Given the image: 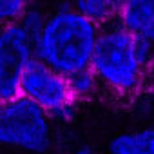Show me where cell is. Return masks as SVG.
Returning a JSON list of instances; mask_svg holds the SVG:
<instances>
[{"mask_svg":"<svg viewBox=\"0 0 154 154\" xmlns=\"http://www.w3.org/2000/svg\"><path fill=\"white\" fill-rule=\"evenodd\" d=\"M102 27L74 11L65 0L51 8L49 20L35 40L36 60L54 71L71 76L91 67Z\"/></svg>","mask_w":154,"mask_h":154,"instance_id":"obj_2","label":"cell"},{"mask_svg":"<svg viewBox=\"0 0 154 154\" xmlns=\"http://www.w3.org/2000/svg\"><path fill=\"white\" fill-rule=\"evenodd\" d=\"M109 154H154V127L114 134L107 143Z\"/></svg>","mask_w":154,"mask_h":154,"instance_id":"obj_7","label":"cell"},{"mask_svg":"<svg viewBox=\"0 0 154 154\" xmlns=\"http://www.w3.org/2000/svg\"><path fill=\"white\" fill-rule=\"evenodd\" d=\"M149 80H154V56H152L150 65H149Z\"/></svg>","mask_w":154,"mask_h":154,"instance_id":"obj_13","label":"cell"},{"mask_svg":"<svg viewBox=\"0 0 154 154\" xmlns=\"http://www.w3.org/2000/svg\"><path fill=\"white\" fill-rule=\"evenodd\" d=\"M31 2H40V4H47V0H31Z\"/></svg>","mask_w":154,"mask_h":154,"instance_id":"obj_14","label":"cell"},{"mask_svg":"<svg viewBox=\"0 0 154 154\" xmlns=\"http://www.w3.org/2000/svg\"><path fill=\"white\" fill-rule=\"evenodd\" d=\"M69 154H96V150L91 143H76L69 150Z\"/></svg>","mask_w":154,"mask_h":154,"instance_id":"obj_12","label":"cell"},{"mask_svg":"<svg viewBox=\"0 0 154 154\" xmlns=\"http://www.w3.org/2000/svg\"><path fill=\"white\" fill-rule=\"evenodd\" d=\"M116 22L154 47V0H123Z\"/></svg>","mask_w":154,"mask_h":154,"instance_id":"obj_6","label":"cell"},{"mask_svg":"<svg viewBox=\"0 0 154 154\" xmlns=\"http://www.w3.org/2000/svg\"><path fill=\"white\" fill-rule=\"evenodd\" d=\"M152 56L154 47L149 42L136 38L114 22L102 27L91 69L103 91L118 98H129L138 94L149 82Z\"/></svg>","mask_w":154,"mask_h":154,"instance_id":"obj_1","label":"cell"},{"mask_svg":"<svg viewBox=\"0 0 154 154\" xmlns=\"http://www.w3.org/2000/svg\"><path fill=\"white\" fill-rule=\"evenodd\" d=\"M120 2H122V0H120Z\"/></svg>","mask_w":154,"mask_h":154,"instance_id":"obj_17","label":"cell"},{"mask_svg":"<svg viewBox=\"0 0 154 154\" xmlns=\"http://www.w3.org/2000/svg\"><path fill=\"white\" fill-rule=\"evenodd\" d=\"M36 60L35 40L18 22L4 24L0 31V98L9 102L20 96L22 78Z\"/></svg>","mask_w":154,"mask_h":154,"instance_id":"obj_5","label":"cell"},{"mask_svg":"<svg viewBox=\"0 0 154 154\" xmlns=\"http://www.w3.org/2000/svg\"><path fill=\"white\" fill-rule=\"evenodd\" d=\"M9 154H20V152H9Z\"/></svg>","mask_w":154,"mask_h":154,"instance_id":"obj_15","label":"cell"},{"mask_svg":"<svg viewBox=\"0 0 154 154\" xmlns=\"http://www.w3.org/2000/svg\"><path fill=\"white\" fill-rule=\"evenodd\" d=\"M20 94L40 105L58 123L71 122L78 105L71 91L69 76L54 71L40 60H35L24 72Z\"/></svg>","mask_w":154,"mask_h":154,"instance_id":"obj_4","label":"cell"},{"mask_svg":"<svg viewBox=\"0 0 154 154\" xmlns=\"http://www.w3.org/2000/svg\"><path fill=\"white\" fill-rule=\"evenodd\" d=\"M65 2L100 27L114 24L120 9V0H65Z\"/></svg>","mask_w":154,"mask_h":154,"instance_id":"obj_8","label":"cell"},{"mask_svg":"<svg viewBox=\"0 0 154 154\" xmlns=\"http://www.w3.org/2000/svg\"><path fill=\"white\" fill-rule=\"evenodd\" d=\"M31 4V0H0V18L4 24L20 22Z\"/></svg>","mask_w":154,"mask_h":154,"instance_id":"obj_11","label":"cell"},{"mask_svg":"<svg viewBox=\"0 0 154 154\" xmlns=\"http://www.w3.org/2000/svg\"><path fill=\"white\" fill-rule=\"evenodd\" d=\"M69 84H71V91L76 98V102H85L91 100L93 96L98 94V91H102L100 80L94 74V71L91 67L76 71L69 76Z\"/></svg>","mask_w":154,"mask_h":154,"instance_id":"obj_9","label":"cell"},{"mask_svg":"<svg viewBox=\"0 0 154 154\" xmlns=\"http://www.w3.org/2000/svg\"><path fill=\"white\" fill-rule=\"evenodd\" d=\"M49 15H51V8H47V4H40V2H33L27 11L24 13V17L20 18V26L22 29L33 38L36 40L40 36V33L44 31L47 20H49Z\"/></svg>","mask_w":154,"mask_h":154,"instance_id":"obj_10","label":"cell"},{"mask_svg":"<svg viewBox=\"0 0 154 154\" xmlns=\"http://www.w3.org/2000/svg\"><path fill=\"white\" fill-rule=\"evenodd\" d=\"M122 2H123V0H122Z\"/></svg>","mask_w":154,"mask_h":154,"instance_id":"obj_16","label":"cell"},{"mask_svg":"<svg viewBox=\"0 0 154 154\" xmlns=\"http://www.w3.org/2000/svg\"><path fill=\"white\" fill-rule=\"evenodd\" d=\"M0 141L11 152L47 154L54 143V120L40 105L20 94L2 102Z\"/></svg>","mask_w":154,"mask_h":154,"instance_id":"obj_3","label":"cell"}]
</instances>
